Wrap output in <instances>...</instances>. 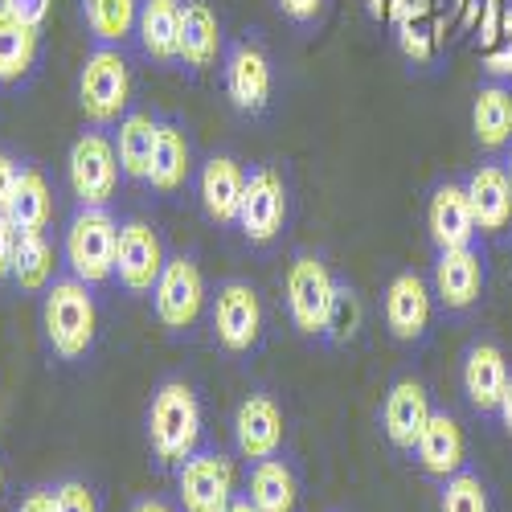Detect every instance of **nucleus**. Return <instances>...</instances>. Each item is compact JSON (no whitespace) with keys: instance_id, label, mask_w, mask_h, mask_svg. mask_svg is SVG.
Returning <instances> with one entry per match:
<instances>
[{"instance_id":"nucleus-1","label":"nucleus","mask_w":512,"mask_h":512,"mask_svg":"<svg viewBox=\"0 0 512 512\" xmlns=\"http://www.w3.org/2000/svg\"><path fill=\"white\" fill-rule=\"evenodd\" d=\"M148 447L160 467H177L201 447V402L197 390L181 377H168L156 386L148 402Z\"/></svg>"},{"instance_id":"nucleus-2","label":"nucleus","mask_w":512,"mask_h":512,"mask_svg":"<svg viewBox=\"0 0 512 512\" xmlns=\"http://www.w3.org/2000/svg\"><path fill=\"white\" fill-rule=\"evenodd\" d=\"M41 328H46L50 349L62 361H82L95 349L99 336V308L91 283L82 279H54L46 287V300H41Z\"/></svg>"},{"instance_id":"nucleus-3","label":"nucleus","mask_w":512,"mask_h":512,"mask_svg":"<svg viewBox=\"0 0 512 512\" xmlns=\"http://www.w3.org/2000/svg\"><path fill=\"white\" fill-rule=\"evenodd\" d=\"M78 107L91 119V127H111L127 115V107H132V66H127L123 50L95 46L87 58H82Z\"/></svg>"},{"instance_id":"nucleus-4","label":"nucleus","mask_w":512,"mask_h":512,"mask_svg":"<svg viewBox=\"0 0 512 512\" xmlns=\"http://www.w3.org/2000/svg\"><path fill=\"white\" fill-rule=\"evenodd\" d=\"M115 246H119V222L107 205H78V213L66 226V263L74 279L82 283H107L115 279Z\"/></svg>"},{"instance_id":"nucleus-5","label":"nucleus","mask_w":512,"mask_h":512,"mask_svg":"<svg viewBox=\"0 0 512 512\" xmlns=\"http://www.w3.org/2000/svg\"><path fill=\"white\" fill-rule=\"evenodd\" d=\"M336 275L328 271V263L320 259L316 250H295V259L287 263V316L295 324V332L304 336H324L328 328V312L336 300Z\"/></svg>"},{"instance_id":"nucleus-6","label":"nucleus","mask_w":512,"mask_h":512,"mask_svg":"<svg viewBox=\"0 0 512 512\" xmlns=\"http://www.w3.org/2000/svg\"><path fill=\"white\" fill-rule=\"evenodd\" d=\"M431 291H435V304L447 316H472L484 304V291H488L484 246L472 242V246H455V250H435Z\"/></svg>"},{"instance_id":"nucleus-7","label":"nucleus","mask_w":512,"mask_h":512,"mask_svg":"<svg viewBox=\"0 0 512 512\" xmlns=\"http://www.w3.org/2000/svg\"><path fill=\"white\" fill-rule=\"evenodd\" d=\"M209 328L213 340L230 353V357H246L259 349L263 340V300L246 279H226L218 283L209 300Z\"/></svg>"},{"instance_id":"nucleus-8","label":"nucleus","mask_w":512,"mask_h":512,"mask_svg":"<svg viewBox=\"0 0 512 512\" xmlns=\"http://www.w3.org/2000/svg\"><path fill=\"white\" fill-rule=\"evenodd\" d=\"M66 177H70V193L78 205H111L123 168L115 156V140L103 132V127H91V132H82L70 144Z\"/></svg>"},{"instance_id":"nucleus-9","label":"nucleus","mask_w":512,"mask_h":512,"mask_svg":"<svg viewBox=\"0 0 512 512\" xmlns=\"http://www.w3.org/2000/svg\"><path fill=\"white\" fill-rule=\"evenodd\" d=\"M205 275L193 254H168L152 287V312L168 332H189L205 312Z\"/></svg>"},{"instance_id":"nucleus-10","label":"nucleus","mask_w":512,"mask_h":512,"mask_svg":"<svg viewBox=\"0 0 512 512\" xmlns=\"http://www.w3.org/2000/svg\"><path fill=\"white\" fill-rule=\"evenodd\" d=\"M238 496V476L234 459L222 451L197 447L181 467H177V504L181 512H226Z\"/></svg>"},{"instance_id":"nucleus-11","label":"nucleus","mask_w":512,"mask_h":512,"mask_svg":"<svg viewBox=\"0 0 512 512\" xmlns=\"http://www.w3.org/2000/svg\"><path fill=\"white\" fill-rule=\"evenodd\" d=\"M287 222V185L271 164H259L246 173L242 205H238V230L250 246H271Z\"/></svg>"},{"instance_id":"nucleus-12","label":"nucleus","mask_w":512,"mask_h":512,"mask_svg":"<svg viewBox=\"0 0 512 512\" xmlns=\"http://www.w3.org/2000/svg\"><path fill=\"white\" fill-rule=\"evenodd\" d=\"M508 377H512V365L492 336L467 340V349L459 357V386H463L467 406H472L480 418H496L500 398L508 390Z\"/></svg>"},{"instance_id":"nucleus-13","label":"nucleus","mask_w":512,"mask_h":512,"mask_svg":"<svg viewBox=\"0 0 512 512\" xmlns=\"http://www.w3.org/2000/svg\"><path fill=\"white\" fill-rule=\"evenodd\" d=\"M222 87H226V99L234 103V111L263 115L271 107V91H275L271 58L254 46V41H234L222 62Z\"/></svg>"},{"instance_id":"nucleus-14","label":"nucleus","mask_w":512,"mask_h":512,"mask_svg":"<svg viewBox=\"0 0 512 512\" xmlns=\"http://www.w3.org/2000/svg\"><path fill=\"white\" fill-rule=\"evenodd\" d=\"M381 316L386 328L402 345H422L426 332L435 320V291L418 271H398L386 287V300H381Z\"/></svg>"},{"instance_id":"nucleus-15","label":"nucleus","mask_w":512,"mask_h":512,"mask_svg":"<svg viewBox=\"0 0 512 512\" xmlns=\"http://www.w3.org/2000/svg\"><path fill=\"white\" fill-rule=\"evenodd\" d=\"M168 263V254H164V242L160 234L132 218V222H123L119 226V246H115V279L123 291H132V295H152L160 271Z\"/></svg>"},{"instance_id":"nucleus-16","label":"nucleus","mask_w":512,"mask_h":512,"mask_svg":"<svg viewBox=\"0 0 512 512\" xmlns=\"http://www.w3.org/2000/svg\"><path fill=\"white\" fill-rule=\"evenodd\" d=\"M283 435H287V422L283 410L271 394H250L238 402L234 410V447L242 459H271L283 451Z\"/></svg>"},{"instance_id":"nucleus-17","label":"nucleus","mask_w":512,"mask_h":512,"mask_svg":"<svg viewBox=\"0 0 512 512\" xmlns=\"http://www.w3.org/2000/svg\"><path fill=\"white\" fill-rule=\"evenodd\" d=\"M463 189H467V201H472L476 226L484 238L512 234V185H508V173L500 160L476 164L472 173L463 177Z\"/></svg>"},{"instance_id":"nucleus-18","label":"nucleus","mask_w":512,"mask_h":512,"mask_svg":"<svg viewBox=\"0 0 512 512\" xmlns=\"http://www.w3.org/2000/svg\"><path fill=\"white\" fill-rule=\"evenodd\" d=\"M426 234H431L435 250H455V246H472L480 238L472 201H467L463 181H439L426 201Z\"/></svg>"},{"instance_id":"nucleus-19","label":"nucleus","mask_w":512,"mask_h":512,"mask_svg":"<svg viewBox=\"0 0 512 512\" xmlns=\"http://www.w3.org/2000/svg\"><path fill=\"white\" fill-rule=\"evenodd\" d=\"M435 406H431V394H426V386L418 377H398L386 402H381V431H386L390 447L394 451H414L418 435H422V426L431 422Z\"/></svg>"},{"instance_id":"nucleus-20","label":"nucleus","mask_w":512,"mask_h":512,"mask_svg":"<svg viewBox=\"0 0 512 512\" xmlns=\"http://www.w3.org/2000/svg\"><path fill=\"white\" fill-rule=\"evenodd\" d=\"M410 455L431 480H447V476L463 472L467 467V439H463L459 418L451 410H435L431 422L422 426V435H418Z\"/></svg>"},{"instance_id":"nucleus-21","label":"nucleus","mask_w":512,"mask_h":512,"mask_svg":"<svg viewBox=\"0 0 512 512\" xmlns=\"http://www.w3.org/2000/svg\"><path fill=\"white\" fill-rule=\"evenodd\" d=\"M242 189H246V168L218 152L201 164L197 173V197H201V209L209 222L218 226H238V205H242Z\"/></svg>"},{"instance_id":"nucleus-22","label":"nucleus","mask_w":512,"mask_h":512,"mask_svg":"<svg viewBox=\"0 0 512 512\" xmlns=\"http://www.w3.org/2000/svg\"><path fill=\"white\" fill-rule=\"evenodd\" d=\"M472 136L488 156H500L512 144V82L484 78L472 95Z\"/></svg>"},{"instance_id":"nucleus-23","label":"nucleus","mask_w":512,"mask_h":512,"mask_svg":"<svg viewBox=\"0 0 512 512\" xmlns=\"http://www.w3.org/2000/svg\"><path fill=\"white\" fill-rule=\"evenodd\" d=\"M136 41L156 66L181 62V0H140Z\"/></svg>"},{"instance_id":"nucleus-24","label":"nucleus","mask_w":512,"mask_h":512,"mask_svg":"<svg viewBox=\"0 0 512 512\" xmlns=\"http://www.w3.org/2000/svg\"><path fill=\"white\" fill-rule=\"evenodd\" d=\"M222 54V17L209 0H181V66L209 70Z\"/></svg>"},{"instance_id":"nucleus-25","label":"nucleus","mask_w":512,"mask_h":512,"mask_svg":"<svg viewBox=\"0 0 512 512\" xmlns=\"http://www.w3.org/2000/svg\"><path fill=\"white\" fill-rule=\"evenodd\" d=\"M193 177V144L177 119H160L152 164H148V185L156 193H181Z\"/></svg>"},{"instance_id":"nucleus-26","label":"nucleus","mask_w":512,"mask_h":512,"mask_svg":"<svg viewBox=\"0 0 512 512\" xmlns=\"http://www.w3.org/2000/svg\"><path fill=\"white\" fill-rule=\"evenodd\" d=\"M246 496L259 512H295L300 508V480H295L291 463H283L279 455L254 459L250 480H246Z\"/></svg>"},{"instance_id":"nucleus-27","label":"nucleus","mask_w":512,"mask_h":512,"mask_svg":"<svg viewBox=\"0 0 512 512\" xmlns=\"http://www.w3.org/2000/svg\"><path fill=\"white\" fill-rule=\"evenodd\" d=\"M37 50H41L37 25L13 17L5 5H0V87L25 82L29 70L37 66Z\"/></svg>"},{"instance_id":"nucleus-28","label":"nucleus","mask_w":512,"mask_h":512,"mask_svg":"<svg viewBox=\"0 0 512 512\" xmlns=\"http://www.w3.org/2000/svg\"><path fill=\"white\" fill-rule=\"evenodd\" d=\"M115 132V156L127 181H144L148 185V164H152V148H156V132L160 119L152 111H127Z\"/></svg>"},{"instance_id":"nucleus-29","label":"nucleus","mask_w":512,"mask_h":512,"mask_svg":"<svg viewBox=\"0 0 512 512\" xmlns=\"http://www.w3.org/2000/svg\"><path fill=\"white\" fill-rule=\"evenodd\" d=\"M78 9H82V25H87L95 46L123 50V41L136 37L140 0H78Z\"/></svg>"},{"instance_id":"nucleus-30","label":"nucleus","mask_w":512,"mask_h":512,"mask_svg":"<svg viewBox=\"0 0 512 512\" xmlns=\"http://www.w3.org/2000/svg\"><path fill=\"white\" fill-rule=\"evenodd\" d=\"M50 218H54V193H50L46 177H41L37 168H21V181H17V193L9 205V222L21 234H46Z\"/></svg>"},{"instance_id":"nucleus-31","label":"nucleus","mask_w":512,"mask_h":512,"mask_svg":"<svg viewBox=\"0 0 512 512\" xmlns=\"http://www.w3.org/2000/svg\"><path fill=\"white\" fill-rule=\"evenodd\" d=\"M54 246L46 234H21L17 254H13V279L21 291H46L54 283Z\"/></svg>"},{"instance_id":"nucleus-32","label":"nucleus","mask_w":512,"mask_h":512,"mask_svg":"<svg viewBox=\"0 0 512 512\" xmlns=\"http://www.w3.org/2000/svg\"><path fill=\"white\" fill-rule=\"evenodd\" d=\"M439 512H496L488 480L480 472H472V467L439 480Z\"/></svg>"},{"instance_id":"nucleus-33","label":"nucleus","mask_w":512,"mask_h":512,"mask_svg":"<svg viewBox=\"0 0 512 512\" xmlns=\"http://www.w3.org/2000/svg\"><path fill=\"white\" fill-rule=\"evenodd\" d=\"M357 328H361V295L349 283H336V300H332V312H328L324 340H332V345H345V340L357 336Z\"/></svg>"},{"instance_id":"nucleus-34","label":"nucleus","mask_w":512,"mask_h":512,"mask_svg":"<svg viewBox=\"0 0 512 512\" xmlns=\"http://www.w3.org/2000/svg\"><path fill=\"white\" fill-rule=\"evenodd\" d=\"M422 5H406V13L398 17V46L410 62H431L435 58V33L422 21Z\"/></svg>"},{"instance_id":"nucleus-35","label":"nucleus","mask_w":512,"mask_h":512,"mask_svg":"<svg viewBox=\"0 0 512 512\" xmlns=\"http://www.w3.org/2000/svg\"><path fill=\"white\" fill-rule=\"evenodd\" d=\"M54 504H58V512H99L95 488L82 484V480H62L54 488Z\"/></svg>"},{"instance_id":"nucleus-36","label":"nucleus","mask_w":512,"mask_h":512,"mask_svg":"<svg viewBox=\"0 0 512 512\" xmlns=\"http://www.w3.org/2000/svg\"><path fill=\"white\" fill-rule=\"evenodd\" d=\"M279 13L291 21V25H300V29H312L320 17H324V5L328 0H275Z\"/></svg>"},{"instance_id":"nucleus-37","label":"nucleus","mask_w":512,"mask_h":512,"mask_svg":"<svg viewBox=\"0 0 512 512\" xmlns=\"http://www.w3.org/2000/svg\"><path fill=\"white\" fill-rule=\"evenodd\" d=\"M13 17H21V21H29V25H46V17H50V9H54V0H0Z\"/></svg>"},{"instance_id":"nucleus-38","label":"nucleus","mask_w":512,"mask_h":512,"mask_svg":"<svg viewBox=\"0 0 512 512\" xmlns=\"http://www.w3.org/2000/svg\"><path fill=\"white\" fill-rule=\"evenodd\" d=\"M17 238H21V230L9 222V213H0V279H9V275H13Z\"/></svg>"},{"instance_id":"nucleus-39","label":"nucleus","mask_w":512,"mask_h":512,"mask_svg":"<svg viewBox=\"0 0 512 512\" xmlns=\"http://www.w3.org/2000/svg\"><path fill=\"white\" fill-rule=\"evenodd\" d=\"M17 181H21V164L9 152H0V213H9L13 193H17Z\"/></svg>"},{"instance_id":"nucleus-40","label":"nucleus","mask_w":512,"mask_h":512,"mask_svg":"<svg viewBox=\"0 0 512 512\" xmlns=\"http://www.w3.org/2000/svg\"><path fill=\"white\" fill-rule=\"evenodd\" d=\"M17 512H58L54 488H33V492H25V500L17 504Z\"/></svg>"},{"instance_id":"nucleus-41","label":"nucleus","mask_w":512,"mask_h":512,"mask_svg":"<svg viewBox=\"0 0 512 512\" xmlns=\"http://www.w3.org/2000/svg\"><path fill=\"white\" fill-rule=\"evenodd\" d=\"M496 418H500V426H504V435L512 439V377H508V390H504V398H500Z\"/></svg>"},{"instance_id":"nucleus-42","label":"nucleus","mask_w":512,"mask_h":512,"mask_svg":"<svg viewBox=\"0 0 512 512\" xmlns=\"http://www.w3.org/2000/svg\"><path fill=\"white\" fill-rule=\"evenodd\" d=\"M132 512H177L168 500H160V496H144V500H136L132 504Z\"/></svg>"},{"instance_id":"nucleus-43","label":"nucleus","mask_w":512,"mask_h":512,"mask_svg":"<svg viewBox=\"0 0 512 512\" xmlns=\"http://www.w3.org/2000/svg\"><path fill=\"white\" fill-rule=\"evenodd\" d=\"M226 512H259V508L250 504V496H246V492H238V496H234V504H230Z\"/></svg>"},{"instance_id":"nucleus-44","label":"nucleus","mask_w":512,"mask_h":512,"mask_svg":"<svg viewBox=\"0 0 512 512\" xmlns=\"http://www.w3.org/2000/svg\"><path fill=\"white\" fill-rule=\"evenodd\" d=\"M500 164H504V173H508V185H512V144L500 152Z\"/></svg>"},{"instance_id":"nucleus-45","label":"nucleus","mask_w":512,"mask_h":512,"mask_svg":"<svg viewBox=\"0 0 512 512\" xmlns=\"http://www.w3.org/2000/svg\"><path fill=\"white\" fill-rule=\"evenodd\" d=\"M0 492H5V467H0Z\"/></svg>"}]
</instances>
